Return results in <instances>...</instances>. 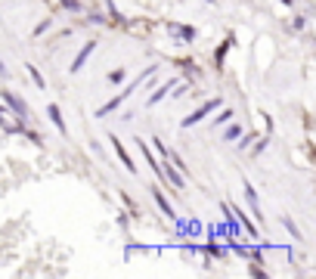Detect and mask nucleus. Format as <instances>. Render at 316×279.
I'll return each instance as SVG.
<instances>
[{
	"mask_svg": "<svg viewBox=\"0 0 316 279\" xmlns=\"http://www.w3.org/2000/svg\"><path fill=\"white\" fill-rule=\"evenodd\" d=\"M155 72H158V65H149V68H146V72H139V75H136V78L131 81V84H124V90H121V93H115V96H112L109 102H105V106H102V109H96V118H109V115H112V112H118V109L124 106V102H127V99H131V96H134V93H136V87H139V84H143V81H146V78H152V75H155Z\"/></svg>",
	"mask_w": 316,
	"mask_h": 279,
	"instance_id": "obj_1",
	"label": "nucleus"
},
{
	"mask_svg": "<svg viewBox=\"0 0 316 279\" xmlns=\"http://www.w3.org/2000/svg\"><path fill=\"white\" fill-rule=\"evenodd\" d=\"M0 102H3V106H6V112H13L16 118H22V121H28V118H31L28 99H25V96H19L16 90H9V87H3V90H0Z\"/></svg>",
	"mask_w": 316,
	"mask_h": 279,
	"instance_id": "obj_2",
	"label": "nucleus"
},
{
	"mask_svg": "<svg viewBox=\"0 0 316 279\" xmlns=\"http://www.w3.org/2000/svg\"><path fill=\"white\" fill-rule=\"evenodd\" d=\"M220 106H224V99H220V96H214V99H208V102H202V106H198L195 112H189V115H186V118L180 121V127H183V131H189V127H195V124H202L205 118H208V115H214Z\"/></svg>",
	"mask_w": 316,
	"mask_h": 279,
	"instance_id": "obj_3",
	"label": "nucleus"
},
{
	"mask_svg": "<svg viewBox=\"0 0 316 279\" xmlns=\"http://www.w3.org/2000/svg\"><path fill=\"white\" fill-rule=\"evenodd\" d=\"M165 28H168L171 38H177L180 44H192V41L198 38V28H195V25H186V22H174V19H168V22H165Z\"/></svg>",
	"mask_w": 316,
	"mask_h": 279,
	"instance_id": "obj_4",
	"label": "nucleus"
},
{
	"mask_svg": "<svg viewBox=\"0 0 316 279\" xmlns=\"http://www.w3.org/2000/svg\"><path fill=\"white\" fill-rule=\"evenodd\" d=\"M242 192H245V202H248V208H251V217L257 220V224H264V208H261V195H257V189L248 180H242Z\"/></svg>",
	"mask_w": 316,
	"mask_h": 279,
	"instance_id": "obj_5",
	"label": "nucleus"
},
{
	"mask_svg": "<svg viewBox=\"0 0 316 279\" xmlns=\"http://www.w3.org/2000/svg\"><path fill=\"white\" fill-rule=\"evenodd\" d=\"M93 50H96V38H90V41H87V44H84V46H81V50L75 53V59L68 62V75H78L81 68L87 65V59L93 56Z\"/></svg>",
	"mask_w": 316,
	"mask_h": 279,
	"instance_id": "obj_6",
	"label": "nucleus"
},
{
	"mask_svg": "<svg viewBox=\"0 0 316 279\" xmlns=\"http://www.w3.org/2000/svg\"><path fill=\"white\" fill-rule=\"evenodd\" d=\"M109 143H112V149H115V155H118V161L124 165V171L127 174H139V168H136V161L127 155V149H124V143L118 140V134H109Z\"/></svg>",
	"mask_w": 316,
	"mask_h": 279,
	"instance_id": "obj_7",
	"label": "nucleus"
},
{
	"mask_svg": "<svg viewBox=\"0 0 316 279\" xmlns=\"http://www.w3.org/2000/svg\"><path fill=\"white\" fill-rule=\"evenodd\" d=\"M177 78L180 75H174V78H168V81H158V87H152V93H149V99H146V109H152V106H158L161 99L171 93V87L177 84Z\"/></svg>",
	"mask_w": 316,
	"mask_h": 279,
	"instance_id": "obj_8",
	"label": "nucleus"
},
{
	"mask_svg": "<svg viewBox=\"0 0 316 279\" xmlns=\"http://www.w3.org/2000/svg\"><path fill=\"white\" fill-rule=\"evenodd\" d=\"M232 46H236V34H226L224 41H220V46H214V68L220 72V68H224V62H226V53L232 50Z\"/></svg>",
	"mask_w": 316,
	"mask_h": 279,
	"instance_id": "obj_9",
	"label": "nucleus"
},
{
	"mask_svg": "<svg viewBox=\"0 0 316 279\" xmlns=\"http://www.w3.org/2000/svg\"><path fill=\"white\" fill-rule=\"evenodd\" d=\"M149 192H152V199H155V205H158V211H161V214H165L168 220H177V211H174V205H171V202L165 199V192H161V186H152Z\"/></svg>",
	"mask_w": 316,
	"mask_h": 279,
	"instance_id": "obj_10",
	"label": "nucleus"
},
{
	"mask_svg": "<svg viewBox=\"0 0 316 279\" xmlns=\"http://www.w3.org/2000/svg\"><path fill=\"white\" fill-rule=\"evenodd\" d=\"M46 118L53 121V127H56V131H59L62 137H68V124H65V118H62V109L56 106V102H50V106H46Z\"/></svg>",
	"mask_w": 316,
	"mask_h": 279,
	"instance_id": "obj_11",
	"label": "nucleus"
},
{
	"mask_svg": "<svg viewBox=\"0 0 316 279\" xmlns=\"http://www.w3.org/2000/svg\"><path fill=\"white\" fill-rule=\"evenodd\" d=\"M267 149H270V134H257V137H254V143L248 146V158H251V161H254V158H261Z\"/></svg>",
	"mask_w": 316,
	"mask_h": 279,
	"instance_id": "obj_12",
	"label": "nucleus"
},
{
	"mask_svg": "<svg viewBox=\"0 0 316 279\" xmlns=\"http://www.w3.org/2000/svg\"><path fill=\"white\" fill-rule=\"evenodd\" d=\"M229 211H232V217H236V220H239V224H242V230H245V232H248V236H251V239H257V224H254V220H251L248 214H245V211H242V208H232V205H229Z\"/></svg>",
	"mask_w": 316,
	"mask_h": 279,
	"instance_id": "obj_13",
	"label": "nucleus"
},
{
	"mask_svg": "<svg viewBox=\"0 0 316 279\" xmlns=\"http://www.w3.org/2000/svg\"><path fill=\"white\" fill-rule=\"evenodd\" d=\"M242 131H245L242 124H236V121H226V124H224V134H220V137H224V143H236V140L242 137Z\"/></svg>",
	"mask_w": 316,
	"mask_h": 279,
	"instance_id": "obj_14",
	"label": "nucleus"
},
{
	"mask_svg": "<svg viewBox=\"0 0 316 279\" xmlns=\"http://www.w3.org/2000/svg\"><path fill=\"white\" fill-rule=\"evenodd\" d=\"M25 72H28V78L34 81V87H41V90L46 87V78L41 75V68H38V65H34V62H28V65H25Z\"/></svg>",
	"mask_w": 316,
	"mask_h": 279,
	"instance_id": "obj_15",
	"label": "nucleus"
},
{
	"mask_svg": "<svg viewBox=\"0 0 316 279\" xmlns=\"http://www.w3.org/2000/svg\"><path fill=\"white\" fill-rule=\"evenodd\" d=\"M59 9H65V13H75V16H78V13H84L87 6H84V0H59Z\"/></svg>",
	"mask_w": 316,
	"mask_h": 279,
	"instance_id": "obj_16",
	"label": "nucleus"
},
{
	"mask_svg": "<svg viewBox=\"0 0 316 279\" xmlns=\"http://www.w3.org/2000/svg\"><path fill=\"white\" fill-rule=\"evenodd\" d=\"M105 81H109V87H118V84L127 81V72H124V68H112V72L105 75Z\"/></svg>",
	"mask_w": 316,
	"mask_h": 279,
	"instance_id": "obj_17",
	"label": "nucleus"
},
{
	"mask_svg": "<svg viewBox=\"0 0 316 279\" xmlns=\"http://www.w3.org/2000/svg\"><path fill=\"white\" fill-rule=\"evenodd\" d=\"M118 199L124 202V211H127V214H131V217H139V211H136V205H134V199H131V195H127L124 189H118Z\"/></svg>",
	"mask_w": 316,
	"mask_h": 279,
	"instance_id": "obj_18",
	"label": "nucleus"
},
{
	"mask_svg": "<svg viewBox=\"0 0 316 279\" xmlns=\"http://www.w3.org/2000/svg\"><path fill=\"white\" fill-rule=\"evenodd\" d=\"M282 227L291 232V239H295V242H304V232L298 230V224H295V220H291V217H282Z\"/></svg>",
	"mask_w": 316,
	"mask_h": 279,
	"instance_id": "obj_19",
	"label": "nucleus"
},
{
	"mask_svg": "<svg viewBox=\"0 0 316 279\" xmlns=\"http://www.w3.org/2000/svg\"><path fill=\"white\" fill-rule=\"evenodd\" d=\"M50 28H53V19H41L38 25H34V31H31V38H44V34L50 31Z\"/></svg>",
	"mask_w": 316,
	"mask_h": 279,
	"instance_id": "obj_20",
	"label": "nucleus"
},
{
	"mask_svg": "<svg viewBox=\"0 0 316 279\" xmlns=\"http://www.w3.org/2000/svg\"><path fill=\"white\" fill-rule=\"evenodd\" d=\"M87 22H90V25H109L105 13H99V9H90V13H87Z\"/></svg>",
	"mask_w": 316,
	"mask_h": 279,
	"instance_id": "obj_21",
	"label": "nucleus"
},
{
	"mask_svg": "<svg viewBox=\"0 0 316 279\" xmlns=\"http://www.w3.org/2000/svg\"><path fill=\"white\" fill-rule=\"evenodd\" d=\"M22 137H28L34 146H41V149H44V137H41L38 131H34V127H25V131H22Z\"/></svg>",
	"mask_w": 316,
	"mask_h": 279,
	"instance_id": "obj_22",
	"label": "nucleus"
},
{
	"mask_svg": "<svg viewBox=\"0 0 316 279\" xmlns=\"http://www.w3.org/2000/svg\"><path fill=\"white\" fill-rule=\"evenodd\" d=\"M226 121H232V109H224V112H220L217 118H214V127H224Z\"/></svg>",
	"mask_w": 316,
	"mask_h": 279,
	"instance_id": "obj_23",
	"label": "nucleus"
},
{
	"mask_svg": "<svg viewBox=\"0 0 316 279\" xmlns=\"http://www.w3.org/2000/svg\"><path fill=\"white\" fill-rule=\"evenodd\" d=\"M118 227L127 232V230H131V214H127V211H118Z\"/></svg>",
	"mask_w": 316,
	"mask_h": 279,
	"instance_id": "obj_24",
	"label": "nucleus"
},
{
	"mask_svg": "<svg viewBox=\"0 0 316 279\" xmlns=\"http://www.w3.org/2000/svg\"><path fill=\"white\" fill-rule=\"evenodd\" d=\"M291 28H295V31H304V28H307V16H295V19H291Z\"/></svg>",
	"mask_w": 316,
	"mask_h": 279,
	"instance_id": "obj_25",
	"label": "nucleus"
},
{
	"mask_svg": "<svg viewBox=\"0 0 316 279\" xmlns=\"http://www.w3.org/2000/svg\"><path fill=\"white\" fill-rule=\"evenodd\" d=\"M248 273H251V276H257V279H267V270H264V267H257V264L251 267V270H248Z\"/></svg>",
	"mask_w": 316,
	"mask_h": 279,
	"instance_id": "obj_26",
	"label": "nucleus"
},
{
	"mask_svg": "<svg viewBox=\"0 0 316 279\" xmlns=\"http://www.w3.org/2000/svg\"><path fill=\"white\" fill-rule=\"evenodd\" d=\"M261 118H264V124H267V134H270V131H273V118H270V115H267V112L261 115Z\"/></svg>",
	"mask_w": 316,
	"mask_h": 279,
	"instance_id": "obj_27",
	"label": "nucleus"
},
{
	"mask_svg": "<svg viewBox=\"0 0 316 279\" xmlns=\"http://www.w3.org/2000/svg\"><path fill=\"white\" fill-rule=\"evenodd\" d=\"M3 124H6V106L0 102V127H3Z\"/></svg>",
	"mask_w": 316,
	"mask_h": 279,
	"instance_id": "obj_28",
	"label": "nucleus"
},
{
	"mask_svg": "<svg viewBox=\"0 0 316 279\" xmlns=\"http://www.w3.org/2000/svg\"><path fill=\"white\" fill-rule=\"evenodd\" d=\"M0 78H9V68H6V62L0 59Z\"/></svg>",
	"mask_w": 316,
	"mask_h": 279,
	"instance_id": "obj_29",
	"label": "nucleus"
},
{
	"mask_svg": "<svg viewBox=\"0 0 316 279\" xmlns=\"http://www.w3.org/2000/svg\"><path fill=\"white\" fill-rule=\"evenodd\" d=\"M282 3H285V6H295V0H282Z\"/></svg>",
	"mask_w": 316,
	"mask_h": 279,
	"instance_id": "obj_30",
	"label": "nucleus"
}]
</instances>
